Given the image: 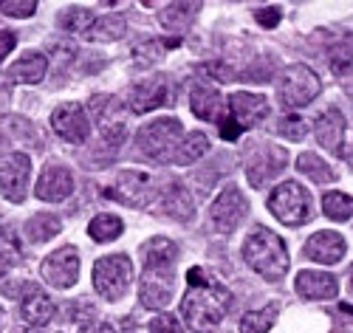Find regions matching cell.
Masks as SVG:
<instances>
[{
	"label": "cell",
	"instance_id": "obj_22",
	"mask_svg": "<svg viewBox=\"0 0 353 333\" xmlns=\"http://www.w3.org/2000/svg\"><path fill=\"white\" fill-rule=\"evenodd\" d=\"M46 71H48V59H46L43 54H37V51H28L26 57H20L17 63L6 71V77H9V82L37 85V82H43Z\"/></svg>",
	"mask_w": 353,
	"mask_h": 333
},
{
	"label": "cell",
	"instance_id": "obj_42",
	"mask_svg": "<svg viewBox=\"0 0 353 333\" xmlns=\"http://www.w3.org/2000/svg\"><path fill=\"white\" fill-rule=\"evenodd\" d=\"M350 277H353V268H350ZM350 285H353V280H350Z\"/></svg>",
	"mask_w": 353,
	"mask_h": 333
},
{
	"label": "cell",
	"instance_id": "obj_10",
	"mask_svg": "<svg viewBox=\"0 0 353 333\" xmlns=\"http://www.w3.org/2000/svg\"><path fill=\"white\" fill-rule=\"evenodd\" d=\"M105 195L113 198V201H119V203H125V206L139 209V206H147L153 201L156 184L147 175H141V172L125 170V172H119V178H116V187L108 190Z\"/></svg>",
	"mask_w": 353,
	"mask_h": 333
},
{
	"label": "cell",
	"instance_id": "obj_24",
	"mask_svg": "<svg viewBox=\"0 0 353 333\" xmlns=\"http://www.w3.org/2000/svg\"><path fill=\"white\" fill-rule=\"evenodd\" d=\"M60 229H63L60 218L51 215V212H37V215L26 221V237L32 240V243H46L54 234H60Z\"/></svg>",
	"mask_w": 353,
	"mask_h": 333
},
{
	"label": "cell",
	"instance_id": "obj_17",
	"mask_svg": "<svg viewBox=\"0 0 353 333\" xmlns=\"http://www.w3.org/2000/svg\"><path fill=\"white\" fill-rule=\"evenodd\" d=\"M229 113L234 122L241 125V130L254 128L269 116V102L254 94H234V97H229Z\"/></svg>",
	"mask_w": 353,
	"mask_h": 333
},
{
	"label": "cell",
	"instance_id": "obj_29",
	"mask_svg": "<svg viewBox=\"0 0 353 333\" xmlns=\"http://www.w3.org/2000/svg\"><path fill=\"white\" fill-rule=\"evenodd\" d=\"M297 170L303 172V175H308L311 181H316V184H331V181L336 178L334 175V170L322 161L319 156H314V153H303L300 159H297Z\"/></svg>",
	"mask_w": 353,
	"mask_h": 333
},
{
	"label": "cell",
	"instance_id": "obj_7",
	"mask_svg": "<svg viewBox=\"0 0 353 333\" xmlns=\"http://www.w3.org/2000/svg\"><path fill=\"white\" fill-rule=\"evenodd\" d=\"M130 280H133V263L125 254H108L94 265V288L108 302L125 296Z\"/></svg>",
	"mask_w": 353,
	"mask_h": 333
},
{
	"label": "cell",
	"instance_id": "obj_28",
	"mask_svg": "<svg viewBox=\"0 0 353 333\" xmlns=\"http://www.w3.org/2000/svg\"><path fill=\"white\" fill-rule=\"evenodd\" d=\"M274 319H277V305L272 302V305L260 308V311H249L241 319V333H269Z\"/></svg>",
	"mask_w": 353,
	"mask_h": 333
},
{
	"label": "cell",
	"instance_id": "obj_43",
	"mask_svg": "<svg viewBox=\"0 0 353 333\" xmlns=\"http://www.w3.org/2000/svg\"><path fill=\"white\" fill-rule=\"evenodd\" d=\"M26 333H37V330H26Z\"/></svg>",
	"mask_w": 353,
	"mask_h": 333
},
{
	"label": "cell",
	"instance_id": "obj_19",
	"mask_svg": "<svg viewBox=\"0 0 353 333\" xmlns=\"http://www.w3.org/2000/svg\"><path fill=\"white\" fill-rule=\"evenodd\" d=\"M316 139L319 144L331 150V153L342 156V139H345V116L336 108H328L325 113L316 116Z\"/></svg>",
	"mask_w": 353,
	"mask_h": 333
},
{
	"label": "cell",
	"instance_id": "obj_26",
	"mask_svg": "<svg viewBox=\"0 0 353 333\" xmlns=\"http://www.w3.org/2000/svg\"><path fill=\"white\" fill-rule=\"evenodd\" d=\"M122 229H125V223L116 215H97L88 223V234H91V240H97V243H110V240L122 234Z\"/></svg>",
	"mask_w": 353,
	"mask_h": 333
},
{
	"label": "cell",
	"instance_id": "obj_25",
	"mask_svg": "<svg viewBox=\"0 0 353 333\" xmlns=\"http://www.w3.org/2000/svg\"><path fill=\"white\" fill-rule=\"evenodd\" d=\"M207 150H210V139H207V136H203V133H190L187 139H181L179 150H175L172 164L190 167V164H195L201 156H207Z\"/></svg>",
	"mask_w": 353,
	"mask_h": 333
},
{
	"label": "cell",
	"instance_id": "obj_38",
	"mask_svg": "<svg viewBox=\"0 0 353 333\" xmlns=\"http://www.w3.org/2000/svg\"><path fill=\"white\" fill-rule=\"evenodd\" d=\"M14 43H17V40H14L12 32H0V59H3V57L14 48Z\"/></svg>",
	"mask_w": 353,
	"mask_h": 333
},
{
	"label": "cell",
	"instance_id": "obj_12",
	"mask_svg": "<svg viewBox=\"0 0 353 333\" xmlns=\"http://www.w3.org/2000/svg\"><path fill=\"white\" fill-rule=\"evenodd\" d=\"M51 128L57 136L71 144H82L88 139V133H91V122H88V116H85V108L77 102H65L60 108H54Z\"/></svg>",
	"mask_w": 353,
	"mask_h": 333
},
{
	"label": "cell",
	"instance_id": "obj_18",
	"mask_svg": "<svg viewBox=\"0 0 353 333\" xmlns=\"http://www.w3.org/2000/svg\"><path fill=\"white\" fill-rule=\"evenodd\" d=\"M297 294L303 299H334L339 294V283L334 274L322 271H300L297 274Z\"/></svg>",
	"mask_w": 353,
	"mask_h": 333
},
{
	"label": "cell",
	"instance_id": "obj_1",
	"mask_svg": "<svg viewBox=\"0 0 353 333\" xmlns=\"http://www.w3.org/2000/svg\"><path fill=\"white\" fill-rule=\"evenodd\" d=\"M175 257H179V246L167 237H150L141 246L144 277H141V288H139V302L144 308H153V311L167 308V302L172 299Z\"/></svg>",
	"mask_w": 353,
	"mask_h": 333
},
{
	"label": "cell",
	"instance_id": "obj_37",
	"mask_svg": "<svg viewBox=\"0 0 353 333\" xmlns=\"http://www.w3.org/2000/svg\"><path fill=\"white\" fill-rule=\"evenodd\" d=\"M221 136H223L226 141H234V139L241 136V125L234 122L232 116H229V119H223V122H221Z\"/></svg>",
	"mask_w": 353,
	"mask_h": 333
},
{
	"label": "cell",
	"instance_id": "obj_20",
	"mask_svg": "<svg viewBox=\"0 0 353 333\" xmlns=\"http://www.w3.org/2000/svg\"><path fill=\"white\" fill-rule=\"evenodd\" d=\"M190 108H192V113L198 116V119H207V122H223V108H226V102H223V97L218 94L215 88H207V85H198L195 90H192V97H190Z\"/></svg>",
	"mask_w": 353,
	"mask_h": 333
},
{
	"label": "cell",
	"instance_id": "obj_5",
	"mask_svg": "<svg viewBox=\"0 0 353 333\" xmlns=\"http://www.w3.org/2000/svg\"><path fill=\"white\" fill-rule=\"evenodd\" d=\"M322 90L319 77L308 65H288L277 79V99L283 108H305Z\"/></svg>",
	"mask_w": 353,
	"mask_h": 333
},
{
	"label": "cell",
	"instance_id": "obj_13",
	"mask_svg": "<svg viewBox=\"0 0 353 333\" xmlns=\"http://www.w3.org/2000/svg\"><path fill=\"white\" fill-rule=\"evenodd\" d=\"M285 161H288L285 150L272 147V144L260 147L257 153H254V159L249 161V170H246L249 184H254V187H266L274 175H280V172L285 170Z\"/></svg>",
	"mask_w": 353,
	"mask_h": 333
},
{
	"label": "cell",
	"instance_id": "obj_40",
	"mask_svg": "<svg viewBox=\"0 0 353 333\" xmlns=\"http://www.w3.org/2000/svg\"><path fill=\"white\" fill-rule=\"evenodd\" d=\"M85 333H116L110 325H105V322H99V325H94V327H88Z\"/></svg>",
	"mask_w": 353,
	"mask_h": 333
},
{
	"label": "cell",
	"instance_id": "obj_16",
	"mask_svg": "<svg viewBox=\"0 0 353 333\" xmlns=\"http://www.w3.org/2000/svg\"><path fill=\"white\" fill-rule=\"evenodd\" d=\"M345 240L339 232H316L308 237L305 243V257L308 260H316V263H325V265H334L345 257Z\"/></svg>",
	"mask_w": 353,
	"mask_h": 333
},
{
	"label": "cell",
	"instance_id": "obj_14",
	"mask_svg": "<svg viewBox=\"0 0 353 333\" xmlns=\"http://www.w3.org/2000/svg\"><path fill=\"white\" fill-rule=\"evenodd\" d=\"M37 198L40 201H51V203H60L74 192V175L68 167L60 164H48L37 181Z\"/></svg>",
	"mask_w": 353,
	"mask_h": 333
},
{
	"label": "cell",
	"instance_id": "obj_2",
	"mask_svg": "<svg viewBox=\"0 0 353 333\" xmlns=\"http://www.w3.org/2000/svg\"><path fill=\"white\" fill-rule=\"evenodd\" d=\"M229 308H232V294L212 283L201 285V288H190L181 299V314L195 333L215 330L221 325V319L229 314Z\"/></svg>",
	"mask_w": 353,
	"mask_h": 333
},
{
	"label": "cell",
	"instance_id": "obj_8",
	"mask_svg": "<svg viewBox=\"0 0 353 333\" xmlns=\"http://www.w3.org/2000/svg\"><path fill=\"white\" fill-rule=\"evenodd\" d=\"M28 175H32V159L26 153H9L0 159V192L12 203H23Z\"/></svg>",
	"mask_w": 353,
	"mask_h": 333
},
{
	"label": "cell",
	"instance_id": "obj_11",
	"mask_svg": "<svg viewBox=\"0 0 353 333\" xmlns=\"http://www.w3.org/2000/svg\"><path fill=\"white\" fill-rule=\"evenodd\" d=\"M40 274L51 288H71L77 283V274H79L77 249L74 246H63V249L51 252L40 265Z\"/></svg>",
	"mask_w": 353,
	"mask_h": 333
},
{
	"label": "cell",
	"instance_id": "obj_4",
	"mask_svg": "<svg viewBox=\"0 0 353 333\" xmlns=\"http://www.w3.org/2000/svg\"><path fill=\"white\" fill-rule=\"evenodd\" d=\"M184 139L181 122L179 119H156V122H147L139 133H136V144H139V153L144 159H150L156 164H167L172 161L175 150H179Z\"/></svg>",
	"mask_w": 353,
	"mask_h": 333
},
{
	"label": "cell",
	"instance_id": "obj_15",
	"mask_svg": "<svg viewBox=\"0 0 353 333\" xmlns=\"http://www.w3.org/2000/svg\"><path fill=\"white\" fill-rule=\"evenodd\" d=\"M170 97V85L164 77H150L139 82L133 90H130V108L133 113H147V110H156L167 102Z\"/></svg>",
	"mask_w": 353,
	"mask_h": 333
},
{
	"label": "cell",
	"instance_id": "obj_9",
	"mask_svg": "<svg viewBox=\"0 0 353 333\" xmlns=\"http://www.w3.org/2000/svg\"><path fill=\"white\" fill-rule=\"evenodd\" d=\"M246 212H249V203L243 198V192L238 187H226L215 203L210 206V218H212V226L221 232V234H229L241 226V221L246 218Z\"/></svg>",
	"mask_w": 353,
	"mask_h": 333
},
{
	"label": "cell",
	"instance_id": "obj_41",
	"mask_svg": "<svg viewBox=\"0 0 353 333\" xmlns=\"http://www.w3.org/2000/svg\"><path fill=\"white\" fill-rule=\"evenodd\" d=\"M0 325H3V308H0Z\"/></svg>",
	"mask_w": 353,
	"mask_h": 333
},
{
	"label": "cell",
	"instance_id": "obj_32",
	"mask_svg": "<svg viewBox=\"0 0 353 333\" xmlns=\"http://www.w3.org/2000/svg\"><path fill=\"white\" fill-rule=\"evenodd\" d=\"M198 3H172L161 12V23L164 28H170V32H181V28L187 26V20L195 14Z\"/></svg>",
	"mask_w": 353,
	"mask_h": 333
},
{
	"label": "cell",
	"instance_id": "obj_21",
	"mask_svg": "<svg viewBox=\"0 0 353 333\" xmlns=\"http://www.w3.org/2000/svg\"><path fill=\"white\" fill-rule=\"evenodd\" d=\"M20 316L28 325H34V327L46 325L54 316V299L46 291H40V288H28L23 302H20Z\"/></svg>",
	"mask_w": 353,
	"mask_h": 333
},
{
	"label": "cell",
	"instance_id": "obj_36",
	"mask_svg": "<svg viewBox=\"0 0 353 333\" xmlns=\"http://www.w3.org/2000/svg\"><path fill=\"white\" fill-rule=\"evenodd\" d=\"M254 20L263 28H274L280 23V9L277 6H260V9H254Z\"/></svg>",
	"mask_w": 353,
	"mask_h": 333
},
{
	"label": "cell",
	"instance_id": "obj_23",
	"mask_svg": "<svg viewBox=\"0 0 353 333\" xmlns=\"http://www.w3.org/2000/svg\"><path fill=\"white\" fill-rule=\"evenodd\" d=\"M125 17L122 14H108V17H99L91 23V28L85 32V40H91V43H113V40H119L125 37Z\"/></svg>",
	"mask_w": 353,
	"mask_h": 333
},
{
	"label": "cell",
	"instance_id": "obj_27",
	"mask_svg": "<svg viewBox=\"0 0 353 333\" xmlns=\"http://www.w3.org/2000/svg\"><path fill=\"white\" fill-rule=\"evenodd\" d=\"M164 212L175 221H190L192 218V198L187 195L184 187H172L164 195Z\"/></svg>",
	"mask_w": 353,
	"mask_h": 333
},
{
	"label": "cell",
	"instance_id": "obj_34",
	"mask_svg": "<svg viewBox=\"0 0 353 333\" xmlns=\"http://www.w3.org/2000/svg\"><path fill=\"white\" fill-rule=\"evenodd\" d=\"M305 122L300 116H285V119H280V125H277V133L280 136H285V139H291V141H300L303 136H305Z\"/></svg>",
	"mask_w": 353,
	"mask_h": 333
},
{
	"label": "cell",
	"instance_id": "obj_31",
	"mask_svg": "<svg viewBox=\"0 0 353 333\" xmlns=\"http://www.w3.org/2000/svg\"><path fill=\"white\" fill-rule=\"evenodd\" d=\"M322 209L331 221H347L353 215V198L345 192H325L322 195Z\"/></svg>",
	"mask_w": 353,
	"mask_h": 333
},
{
	"label": "cell",
	"instance_id": "obj_3",
	"mask_svg": "<svg viewBox=\"0 0 353 333\" xmlns=\"http://www.w3.org/2000/svg\"><path fill=\"white\" fill-rule=\"evenodd\" d=\"M246 263L257 271L263 280H280L288 271V252L285 243L266 226H254L243 243Z\"/></svg>",
	"mask_w": 353,
	"mask_h": 333
},
{
	"label": "cell",
	"instance_id": "obj_35",
	"mask_svg": "<svg viewBox=\"0 0 353 333\" xmlns=\"http://www.w3.org/2000/svg\"><path fill=\"white\" fill-rule=\"evenodd\" d=\"M150 333H184V325L179 322V316H172V314H159L150 322Z\"/></svg>",
	"mask_w": 353,
	"mask_h": 333
},
{
	"label": "cell",
	"instance_id": "obj_39",
	"mask_svg": "<svg viewBox=\"0 0 353 333\" xmlns=\"http://www.w3.org/2000/svg\"><path fill=\"white\" fill-rule=\"evenodd\" d=\"M12 263H14V260H12L9 254H3V252H0V277H3V274H6V271L12 268Z\"/></svg>",
	"mask_w": 353,
	"mask_h": 333
},
{
	"label": "cell",
	"instance_id": "obj_30",
	"mask_svg": "<svg viewBox=\"0 0 353 333\" xmlns=\"http://www.w3.org/2000/svg\"><path fill=\"white\" fill-rule=\"evenodd\" d=\"M97 17H94V12L91 9H85V6H68L63 14H60V28L63 32H88L91 28V23H94Z\"/></svg>",
	"mask_w": 353,
	"mask_h": 333
},
{
	"label": "cell",
	"instance_id": "obj_33",
	"mask_svg": "<svg viewBox=\"0 0 353 333\" xmlns=\"http://www.w3.org/2000/svg\"><path fill=\"white\" fill-rule=\"evenodd\" d=\"M0 12L9 17H32L37 12L34 0H0Z\"/></svg>",
	"mask_w": 353,
	"mask_h": 333
},
{
	"label": "cell",
	"instance_id": "obj_6",
	"mask_svg": "<svg viewBox=\"0 0 353 333\" xmlns=\"http://www.w3.org/2000/svg\"><path fill=\"white\" fill-rule=\"evenodd\" d=\"M269 212L285 226H300L311 218V195L297 181H285L269 195Z\"/></svg>",
	"mask_w": 353,
	"mask_h": 333
}]
</instances>
